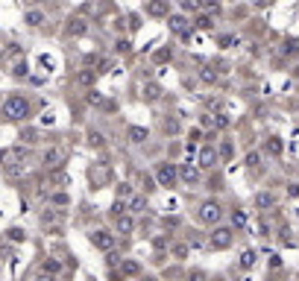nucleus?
<instances>
[{
  "instance_id": "ea45409f",
  "label": "nucleus",
  "mask_w": 299,
  "mask_h": 281,
  "mask_svg": "<svg viewBox=\"0 0 299 281\" xmlns=\"http://www.w3.org/2000/svg\"><path fill=\"white\" fill-rule=\"evenodd\" d=\"M141 188H144L147 194L153 191V179H150V176H144V173H141Z\"/></svg>"
},
{
  "instance_id": "a18cd8bd",
  "label": "nucleus",
  "mask_w": 299,
  "mask_h": 281,
  "mask_svg": "<svg viewBox=\"0 0 299 281\" xmlns=\"http://www.w3.org/2000/svg\"><path fill=\"white\" fill-rule=\"evenodd\" d=\"M203 126H206V129L214 126V117H211V114H203Z\"/></svg>"
},
{
  "instance_id": "2eb2a0df",
  "label": "nucleus",
  "mask_w": 299,
  "mask_h": 281,
  "mask_svg": "<svg viewBox=\"0 0 299 281\" xmlns=\"http://www.w3.org/2000/svg\"><path fill=\"white\" fill-rule=\"evenodd\" d=\"M147 135H150V132H147L144 126H129V141H132V144H144Z\"/></svg>"
},
{
  "instance_id": "72a5a7b5",
  "label": "nucleus",
  "mask_w": 299,
  "mask_h": 281,
  "mask_svg": "<svg viewBox=\"0 0 299 281\" xmlns=\"http://www.w3.org/2000/svg\"><path fill=\"white\" fill-rule=\"evenodd\" d=\"M141 208H147V196H135L132 199V211H141Z\"/></svg>"
},
{
  "instance_id": "f257e3e1",
  "label": "nucleus",
  "mask_w": 299,
  "mask_h": 281,
  "mask_svg": "<svg viewBox=\"0 0 299 281\" xmlns=\"http://www.w3.org/2000/svg\"><path fill=\"white\" fill-rule=\"evenodd\" d=\"M29 114V100L21 97V94H9L3 100V117L6 120H23Z\"/></svg>"
},
{
  "instance_id": "5701e85b",
  "label": "nucleus",
  "mask_w": 299,
  "mask_h": 281,
  "mask_svg": "<svg viewBox=\"0 0 299 281\" xmlns=\"http://www.w3.org/2000/svg\"><path fill=\"white\" fill-rule=\"evenodd\" d=\"M26 73H29V65H26V62H18V65H15V70H12V76H15V79H23Z\"/></svg>"
},
{
  "instance_id": "a211bd4d",
  "label": "nucleus",
  "mask_w": 299,
  "mask_h": 281,
  "mask_svg": "<svg viewBox=\"0 0 299 281\" xmlns=\"http://www.w3.org/2000/svg\"><path fill=\"white\" fill-rule=\"evenodd\" d=\"M26 173V164H18V161H12L9 167H6V176L9 179H18V176H23Z\"/></svg>"
},
{
  "instance_id": "b1692460",
  "label": "nucleus",
  "mask_w": 299,
  "mask_h": 281,
  "mask_svg": "<svg viewBox=\"0 0 299 281\" xmlns=\"http://www.w3.org/2000/svg\"><path fill=\"white\" fill-rule=\"evenodd\" d=\"M253 264H255V252H253V249H247V252L241 255V267H244V270H250Z\"/></svg>"
},
{
  "instance_id": "6ab92c4d",
  "label": "nucleus",
  "mask_w": 299,
  "mask_h": 281,
  "mask_svg": "<svg viewBox=\"0 0 299 281\" xmlns=\"http://www.w3.org/2000/svg\"><path fill=\"white\" fill-rule=\"evenodd\" d=\"M138 273H141L138 261H123L120 264V276H138Z\"/></svg>"
},
{
  "instance_id": "7ed1b4c3",
  "label": "nucleus",
  "mask_w": 299,
  "mask_h": 281,
  "mask_svg": "<svg viewBox=\"0 0 299 281\" xmlns=\"http://www.w3.org/2000/svg\"><path fill=\"white\" fill-rule=\"evenodd\" d=\"M156 179H159V185L161 188H173L176 185V179H179V170H176V164H159L156 167Z\"/></svg>"
},
{
  "instance_id": "dca6fc26",
  "label": "nucleus",
  "mask_w": 299,
  "mask_h": 281,
  "mask_svg": "<svg viewBox=\"0 0 299 281\" xmlns=\"http://www.w3.org/2000/svg\"><path fill=\"white\" fill-rule=\"evenodd\" d=\"M26 23H29V26H41V23H44V12H41V9H29V12H26Z\"/></svg>"
},
{
  "instance_id": "a878e982",
  "label": "nucleus",
  "mask_w": 299,
  "mask_h": 281,
  "mask_svg": "<svg viewBox=\"0 0 299 281\" xmlns=\"http://www.w3.org/2000/svg\"><path fill=\"white\" fill-rule=\"evenodd\" d=\"M161 129H164V135H176V132H179V123H176V120H164Z\"/></svg>"
},
{
  "instance_id": "f704fd0d",
  "label": "nucleus",
  "mask_w": 299,
  "mask_h": 281,
  "mask_svg": "<svg viewBox=\"0 0 299 281\" xmlns=\"http://www.w3.org/2000/svg\"><path fill=\"white\" fill-rule=\"evenodd\" d=\"M41 223H44V226H50V223H59V214H56V211H47V214L41 217Z\"/></svg>"
},
{
  "instance_id": "393cba45",
  "label": "nucleus",
  "mask_w": 299,
  "mask_h": 281,
  "mask_svg": "<svg viewBox=\"0 0 299 281\" xmlns=\"http://www.w3.org/2000/svg\"><path fill=\"white\" fill-rule=\"evenodd\" d=\"M282 53H285V56H297L299 44H297V41H285V44H282Z\"/></svg>"
},
{
  "instance_id": "473e14b6",
  "label": "nucleus",
  "mask_w": 299,
  "mask_h": 281,
  "mask_svg": "<svg viewBox=\"0 0 299 281\" xmlns=\"http://www.w3.org/2000/svg\"><path fill=\"white\" fill-rule=\"evenodd\" d=\"M232 223H235L238 229H241V226H247V214H244V211H235V214H232Z\"/></svg>"
},
{
  "instance_id": "37998d69",
  "label": "nucleus",
  "mask_w": 299,
  "mask_h": 281,
  "mask_svg": "<svg viewBox=\"0 0 299 281\" xmlns=\"http://www.w3.org/2000/svg\"><path fill=\"white\" fill-rule=\"evenodd\" d=\"M247 164L255 167V164H258V152H250V155H247Z\"/></svg>"
},
{
  "instance_id": "4c0bfd02",
  "label": "nucleus",
  "mask_w": 299,
  "mask_h": 281,
  "mask_svg": "<svg viewBox=\"0 0 299 281\" xmlns=\"http://www.w3.org/2000/svg\"><path fill=\"white\" fill-rule=\"evenodd\" d=\"M129 191H132V185H126V182H123V185L117 188V199H126V196H129Z\"/></svg>"
},
{
  "instance_id": "aec40b11",
  "label": "nucleus",
  "mask_w": 299,
  "mask_h": 281,
  "mask_svg": "<svg viewBox=\"0 0 299 281\" xmlns=\"http://www.w3.org/2000/svg\"><path fill=\"white\" fill-rule=\"evenodd\" d=\"M255 205H258V208H273L276 199H273V194H258V196H255Z\"/></svg>"
},
{
  "instance_id": "0eeeda50",
  "label": "nucleus",
  "mask_w": 299,
  "mask_h": 281,
  "mask_svg": "<svg viewBox=\"0 0 299 281\" xmlns=\"http://www.w3.org/2000/svg\"><path fill=\"white\" fill-rule=\"evenodd\" d=\"M217 161H220V155H217L214 147H203V150H200V167H203V170L217 167Z\"/></svg>"
},
{
  "instance_id": "4be33fe9",
  "label": "nucleus",
  "mask_w": 299,
  "mask_h": 281,
  "mask_svg": "<svg viewBox=\"0 0 299 281\" xmlns=\"http://www.w3.org/2000/svg\"><path fill=\"white\" fill-rule=\"evenodd\" d=\"M59 270H62V264H59V261H50V258H47V261L41 264V273H50V276H56Z\"/></svg>"
},
{
  "instance_id": "ddd939ff",
  "label": "nucleus",
  "mask_w": 299,
  "mask_h": 281,
  "mask_svg": "<svg viewBox=\"0 0 299 281\" xmlns=\"http://www.w3.org/2000/svg\"><path fill=\"white\" fill-rule=\"evenodd\" d=\"M85 29H88V23L82 18H70L68 21V35H85Z\"/></svg>"
},
{
  "instance_id": "423d86ee",
  "label": "nucleus",
  "mask_w": 299,
  "mask_h": 281,
  "mask_svg": "<svg viewBox=\"0 0 299 281\" xmlns=\"http://www.w3.org/2000/svg\"><path fill=\"white\" fill-rule=\"evenodd\" d=\"M229 246H232V229H226V226L214 229V235H211V249H229Z\"/></svg>"
},
{
  "instance_id": "bb28decb",
  "label": "nucleus",
  "mask_w": 299,
  "mask_h": 281,
  "mask_svg": "<svg viewBox=\"0 0 299 281\" xmlns=\"http://www.w3.org/2000/svg\"><path fill=\"white\" fill-rule=\"evenodd\" d=\"M50 202H53V205H68L70 196H68V194H50Z\"/></svg>"
},
{
  "instance_id": "cd10ccee",
  "label": "nucleus",
  "mask_w": 299,
  "mask_h": 281,
  "mask_svg": "<svg viewBox=\"0 0 299 281\" xmlns=\"http://www.w3.org/2000/svg\"><path fill=\"white\" fill-rule=\"evenodd\" d=\"M194 26H197V29H211L214 23H211V18H206V15H203V18H197V23H194Z\"/></svg>"
},
{
  "instance_id": "09e8293b",
  "label": "nucleus",
  "mask_w": 299,
  "mask_h": 281,
  "mask_svg": "<svg viewBox=\"0 0 299 281\" xmlns=\"http://www.w3.org/2000/svg\"><path fill=\"white\" fill-rule=\"evenodd\" d=\"M6 158H9V152H6V150H0V161H6Z\"/></svg>"
},
{
  "instance_id": "c03bdc74",
  "label": "nucleus",
  "mask_w": 299,
  "mask_h": 281,
  "mask_svg": "<svg viewBox=\"0 0 299 281\" xmlns=\"http://www.w3.org/2000/svg\"><path fill=\"white\" fill-rule=\"evenodd\" d=\"M232 41H235V38H232V35H220V47H229V44H232Z\"/></svg>"
},
{
  "instance_id": "f3484780",
  "label": "nucleus",
  "mask_w": 299,
  "mask_h": 281,
  "mask_svg": "<svg viewBox=\"0 0 299 281\" xmlns=\"http://www.w3.org/2000/svg\"><path fill=\"white\" fill-rule=\"evenodd\" d=\"M179 176L191 185V182H197V179H200V170H197V167H191V164H185V167L179 170Z\"/></svg>"
},
{
  "instance_id": "c9c22d12",
  "label": "nucleus",
  "mask_w": 299,
  "mask_h": 281,
  "mask_svg": "<svg viewBox=\"0 0 299 281\" xmlns=\"http://www.w3.org/2000/svg\"><path fill=\"white\" fill-rule=\"evenodd\" d=\"M182 6H185L188 12H197V9L203 6V0H182Z\"/></svg>"
},
{
  "instance_id": "9b49d317",
  "label": "nucleus",
  "mask_w": 299,
  "mask_h": 281,
  "mask_svg": "<svg viewBox=\"0 0 299 281\" xmlns=\"http://www.w3.org/2000/svg\"><path fill=\"white\" fill-rule=\"evenodd\" d=\"M264 150H267V152H270V155H276V158H279V155H282V152H285V141H282V138H276V135H273V138H267V144H264Z\"/></svg>"
},
{
  "instance_id": "39448f33",
  "label": "nucleus",
  "mask_w": 299,
  "mask_h": 281,
  "mask_svg": "<svg viewBox=\"0 0 299 281\" xmlns=\"http://www.w3.org/2000/svg\"><path fill=\"white\" fill-rule=\"evenodd\" d=\"M41 161H44V167H47V170H59V167L65 164V150L50 147V150L44 152V158H41Z\"/></svg>"
},
{
  "instance_id": "7c9ffc66",
  "label": "nucleus",
  "mask_w": 299,
  "mask_h": 281,
  "mask_svg": "<svg viewBox=\"0 0 299 281\" xmlns=\"http://www.w3.org/2000/svg\"><path fill=\"white\" fill-rule=\"evenodd\" d=\"M21 138H23L26 144H35V141H38V132H35V129H23V135H21Z\"/></svg>"
},
{
  "instance_id": "f03ea898",
  "label": "nucleus",
  "mask_w": 299,
  "mask_h": 281,
  "mask_svg": "<svg viewBox=\"0 0 299 281\" xmlns=\"http://www.w3.org/2000/svg\"><path fill=\"white\" fill-rule=\"evenodd\" d=\"M200 223H206V226H214V223H220V217H223V208H220V202H214V199H208V202H203L200 205Z\"/></svg>"
},
{
  "instance_id": "f8f14e48",
  "label": "nucleus",
  "mask_w": 299,
  "mask_h": 281,
  "mask_svg": "<svg viewBox=\"0 0 299 281\" xmlns=\"http://www.w3.org/2000/svg\"><path fill=\"white\" fill-rule=\"evenodd\" d=\"M132 229H135V223H132V217H129V214H120V217H117V235H123V238H129V235H132Z\"/></svg>"
},
{
  "instance_id": "2f4dec72",
  "label": "nucleus",
  "mask_w": 299,
  "mask_h": 281,
  "mask_svg": "<svg viewBox=\"0 0 299 281\" xmlns=\"http://www.w3.org/2000/svg\"><path fill=\"white\" fill-rule=\"evenodd\" d=\"M88 144H91V147H103L106 141H103V135H100V132H91V135H88Z\"/></svg>"
},
{
  "instance_id": "4468645a",
  "label": "nucleus",
  "mask_w": 299,
  "mask_h": 281,
  "mask_svg": "<svg viewBox=\"0 0 299 281\" xmlns=\"http://www.w3.org/2000/svg\"><path fill=\"white\" fill-rule=\"evenodd\" d=\"M159 97H161V85H156V82H147V85H144V100H147V103H156Z\"/></svg>"
},
{
  "instance_id": "a19ab883",
  "label": "nucleus",
  "mask_w": 299,
  "mask_h": 281,
  "mask_svg": "<svg viewBox=\"0 0 299 281\" xmlns=\"http://www.w3.org/2000/svg\"><path fill=\"white\" fill-rule=\"evenodd\" d=\"M26 235L21 232V229H9V240H23Z\"/></svg>"
},
{
  "instance_id": "412c9836",
  "label": "nucleus",
  "mask_w": 299,
  "mask_h": 281,
  "mask_svg": "<svg viewBox=\"0 0 299 281\" xmlns=\"http://www.w3.org/2000/svg\"><path fill=\"white\" fill-rule=\"evenodd\" d=\"M200 79L211 85V82H217V70H214V67H203V70H200Z\"/></svg>"
},
{
  "instance_id": "c85d7f7f",
  "label": "nucleus",
  "mask_w": 299,
  "mask_h": 281,
  "mask_svg": "<svg viewBox=\"0 0 299 281\" xmlns=\"http://www.w3.org/2000/svg\"><path fill=\"white\" fill-rule=\"evenodd\" d=\"M115 50H117V53H129V50H132V44H129L126 38H117V44H115Z\"/></svg>"
},
{
  "instance_id": "9d476101",
  "label": "nucleus",
  "mask_w": 299,
  "mask_h": 281,
  "mask_svg": "<svg viewBox=\"0 0 299 281\" xmlns=\"http://www.w3.org/2000/svg\"><path fill=\"white\" fill-rule=\"evenodd\" d=\"M167 23H170V29H173V32H179V35H185V32H188V21H185L182 15H167Z\"/></svg>"
},
{
  "instance_id": "20e7f679",
  "label": "nucleus",
  "mask_w": 299,
  "mask_h": 281,
  "mask_svg": "<svg viewBox=\"0 0 299 281\" xmlns=\"http://www.w3.org/2000/svg\"><path fill=\"white\" fill-rule=\"evenodd\" d=\"M91 243H94L97 249H103V252H112V249H115V235L106 232V229H97V232L91 235Z\"/></svg>"
},
{
  "instance_id": "79ce46f5",
  "label": "nucleus",
  "mask_w": 299,
  "mask_h": 281,
  "mask_svg": "<svg viewBox=\"0 0 299 281\" xmlns=\"http://www.w3.org/2000/svg\"><path fill=\"white\" fill-rule=\"evenodd\" d=\"M220 155L229 158V155H232V144H223V147H220Z\"/></svg>"
},
{
  "instance_id": "1a4fd4ad",
  "label": "nucleus",
  "mask_w": 299,
  "mask_h": 281,
  "mask_svg": "<svg viewBox=\"0 0 299 281\" xmlns=\"http://www.w3.org/2000/svg\"><path fill=\"white\" fill-rule=\"evenodd\" d=\"M73 82H76V85H82V88H91V85L97 82V70H88V67H85V70H79V73H76V79H73Z\"/></svg>"
},
{
  "instance_id": "8fccbe9b",
  "label": "nucleus",
  "mask_w": 299,
  "mask_h": 281,
  "mask_svg": "<svg viewBox=\"0 0 299 281\" xmlns=\"http://www.w3.org/2000/svg\"><path fill=\"white\" fill-rule=\"evenodd\" d=\"M3 56H6V53H3V50H0V62H3Z\"/></svg>"
},
{
  "instance_id": "de8ad7c7",
  "label": "nucleus",
  "mask_w": 299,
  "mask_h": 281,
  "mask_svg": "<svg viewBox=\"0 0 299 281\" xmlns=\"http://www.w3.org/2000/svg\"><path fill=\"white\" fill-rule=\"evenodd\" d=\"M35 281H53V276H50V273H41V276H38Z\"/></svg>"
},
{
  "instance_id": "49530a36",
  "label": "nucleus",
  "mask_w": 299,
  "mask_h": 281,
  "mask_svg": "<svg viewBox=\"0 0 299 281\" xmlns=\"http://www.w3.org/2000/svg\"><path fill=\"white\" fill-rule=\"evenodd\" d=\"M288 194H291V196H299V185H291V188H288Z\"/></svg>"
},
{
  "instance_id": "58836bf2",
  "label": "nucleus",
  "mask_w": 299,
  "mask_h": 281,
  "mask_svg": "<svg viewBox=\"0 0 299 281\" xmlns=\"http://www.w3.org/2000/svg\"><path fill=\"white\" fill-rule=\"evenodd\" d=\"M170 56H173L170 50H159V53H156V62H170Z\"/></svg>"
},
{
  "instance_id": "c756f323",
  "label": "nucleus",
  "mask_w": 299,
  "mask_h": 281,
  "mask_svg": "<svg viewBox=\"0 0 299 281\" xmlns=\"http://www.w3.org/2000/svg\"><path fill=\"white\" fill-rule=\"evenodd\" d=\"M85 100H88L91 106H100V103H103V94H100V91H88V97H85Z\"/></svg>"
},
{
  "instance_id": "6e6552de",
  "label": "nucleus",
  "mask_w": 299,
  "mask_h": 281,
  "mask_svg": "<svg viewBox=\"0 0 299 281\" xmlns=\"http://www.w3.org/2000/svg\"><path fill=\"white\" fill-rule=\"evenodd\" d=\"M147 15H150V18H167V15H170L167 0H150V3H147Z\"/></svg>"
},
{
  "instance_id": "e433bc0d",
  "label": "nucleus",
  "mask_w": 299,
  "mask_h": 281,
  "mask_svg": "<svg viewBox=\"0 0 299 281\" xmlns=\"http://www.w3.org/2000/svg\"><path fill=\"white\" fill-rule=\"evenodd\" d=\"M214 126H217V129H226V126H229V117H226V114H217V117H214Z\"/></svg>"
}]
</instances>
